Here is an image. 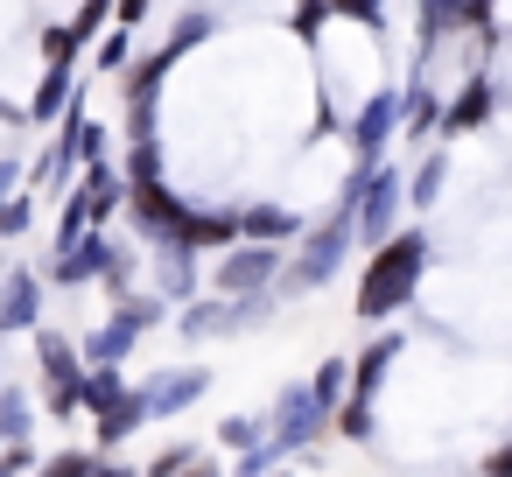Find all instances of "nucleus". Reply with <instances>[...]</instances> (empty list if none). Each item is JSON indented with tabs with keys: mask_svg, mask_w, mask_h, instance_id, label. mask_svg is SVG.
Masks as SVG:
<instances>
[{
	"mask_svg": "<svg viewBox=\"0 0 512 477\" xmlns=\"http://www.w3.org/2000/svg\"><path fill=\"white\" fill-rule=\"evenodd\" d=\"M267 477H288V470H267Z\"/></svg>",
	"mask_w": 512,
	"mask_h": 477,
	"instance_id": "43",
	"label": "nucleus"
},
{
	"mask_svg": "<svg viewBox=\"0 0 512 477\" xmlns=\"http://www.w3.org/2000/svg\"><path fill=\"white\" fill-rule=\"evenodd\" d=\"M393 134H400V92H372V99L358 106V120H351V155H358V169H372Z\"/></svg>",
	"mask_w": 512,
	"mask_h": 477,
	"instance_id": "10",
	"label": "nucleus"
},
{
	"mask_svg": "<svg viewBox=\"0 0 512 477\" xmlns=\"http://www.w3.org/2000/svg\"><path fill=\"white\" fill-rule=\"evenodd\" d=\"M211 393V365H162L155 379H141V400H148V421H176L183 407H197Z\"/></svg>",
	"mask_w": 512,
	"mask_h": 477,
	"instance_id": "9",
	"label": "nucleus"
},
{
	"mask_svg": "<svg viewBox=\"0 0 512 477\" xmlns=\"http://www.w3.org/2000/svg\"><path fill=\"white\" fill-rule=\"evenodd\" d=\"M43 64H78V36L71 29H43Z\"/></svg>",
	"mask_w": 512,
	"mask_h": 477,
	"instance_id": "37",
	"label": "nucleus"
},
{
	"mask_svg": "<svg viewBox=\"0 0 512 477\" xmlns=\"http://www.w3.org/2000/svg\"><path fill=\"white\" fill-rule=\"evenodd\" d=\"M36 400L22 393V386H0V449H8V442H29L36 435Z\"/></svg>",
	"mask_w": 512,
	"mask_h": 477,
	"instance_id": "21",
	"label": "nucleus"
},
{
	"mask_svg": "<svg viewBox=\"0 0 512 477\" xmlns=\"http://www.w3.org/2000/svg\"><path fill=\"white\" fill-rule=\"evenodd\" d=\"M281 267H288L281 246H253V239H239L232 253H218V267H211V295H267V288L281 281Z\"/></svg>",
	"mask_w": 512,
	"mask_h": 477,
	"instance_id": "6",
	"label": "nucleus"
},
{
	"mask_svg": "<svg viewBox=\"0 0 512 477\" xmlns=\"http://www.w3.org/2000/svg\"><path fill=\"white\" fill-rule=\"evenodd\" d=\"M351 239H358V225L351 218H323L309 239H302V253L281 267V281H274V295H316V288H330L337 274H344V253H351Z\"/></svg>",
	"mask_w": 512,
	"mask_h": 477,
	"instance_id": "3",
	"label": "nucleus"
},
{
	"mask_svg": "<svg viewBox=\"0 0 512 477\" xmlns=\"http://www.w3.org/2000/svg\"><path fill=\"white\" fill-rule=\"evenodd\" d=\"M120 393H127L120 365H85V414H106V407H113Z\"/></svg>",
	"mask_w": 512,
	"mask_h": 477,
	"instance_id": "27",
	"label": "nucleus"
},
{
	"mask_svg": "<svg viewBox=\"0 0 512 477\" xmlns=\"http://www.w3.org/2000/svg\"><path fill=\"white\" fill-rule=\"evenodd\" d=\"M148 428V400H141V386H127L106 414H92V435H99V456H113L120 442H134Z\"/></svg>",
	"mask_w": 512,
	"mask_h": 477,
	"instance_id": "14",
	"label": "nucleus"
},
{
	"mask_svg": "<svg viewBox=\"0 0 512 477\" xmlns=\"http://www.w3.org/2000/svg\"><path fill=\"white\" fill-rule=\"evenodd\" d=\"M78 190H85V211H92V225H99V232H106V218H113V211H127V176H120V162H92Z\"/></svg>",
	"mask_w": 512,
	"mask_h": 477,
	"instance_id": "15",
	"label": "nucleus"
},
{
	"mask_svg": "<svg viewBox=\"0 0 512 477\" xmlns=\"http://www.w3.org/2000/svg\"><path fill=\"white\" fill-rule=\"evenodd\" d=\"M169 246H183V253H232V246H239V211H232V204H225V211L190 204V218H183V232H176Z\"/></svg>",
	"mask_w": 512,
	"mask_h": 477,
	"instance_id": "12",
	"label": "nucleus"
},
{
	"mask_svg": "<svg viewBox=\"0 0 512 477\" xmlns=\"http://www.w3.org/2000/svg\"><path fill=\"white\" fill-rule=\"evenodd\" d=\"M400 351H407V344H400V330H379V337L351 358V400H372V393L386 386V372L400 365Z\"/></svg>",
	"mask_w": 512,
	"mask_h": 477,
	"instance_id": "13",
	"label": "nucleus"
},
{
	"mask_svg": "<svg viewBox=\"0 0 512 477\" xmlns=\"http://www.w3.org/2000/svg\"><path fill=\"white\" fill-rule=\"evenodd\" d=\"M113 22H120V29H141V22H148V0H113Z\"/></svg>",
	"mask_w": 512,
	"mask_h": 477,
	"instance_id": "39",
	"label": "nucleus"
},
{
	"mask_svg": "<svg viewBox=\"0 0 512 477\" xmlns=\"http://www.w3.org/2000/svg\"><path fill=\"white\" fill-rule=\"evenodd\" d=\"M323 435H330V407L309 393V379H288L281 400H274V414H267V442H274L281 456H302V449H316Z\"/></svg>",
	"mask_w": 512,
	"mask_h": 477,
	"instance_id": "5",
	"label": "nucleus"
},
{
	"mask_svg": "<svg viewBox=\"0 0 512 477\" xmlns=\"http://www.w3.org/2000/svg\"><path fill=\"white\" fill-rule=\"evenodd\" d=\"M22 330H43V274L36 267H8V281H0V337H22Z\"/></svg>",
	"mask_w": 512,
	"mask_h": 477,
	"instance_id": "11",
	"label": "nucleus"
},
{
	"mask_svg": "<svg viewBox=\"0 0 512 477\" xmlns=\"http://www.w3.org/2000/svg\"><path fill=\"white\" fill-rule=\"evenodd\" d=\"M92 463H99V449H57L36 463V477H92Z\"/></svg>",
	"mask_w": 512,
	"mask_h": 477,
	"instance_id": "32",
	"label": "nucleus"
},
{
	"mask_svg": "<svg viewBox=\"0 0 512 477\" xmlns=\"http://www.w3.org/2000/svg\"><path fill=\"white\" fill-rule=\"evenodd\" d=\"M400 197H407L400 169L372 162V176H365V197H358V239H365V246H379V239H393V232H400Z\"/></svg>",
	"mask_w": 512,
	"mask_h": 477,
	"instance_id": "8",
	"label": "nucleus"
},
{
	"mask_svg": "<svg viewBox=\"0 0 512 477\" xmlns=\"http://www.w3.org/2000/svg\"><path fill=\"white\" fill-rule=\"evenodd\" d=\"M134 344H141V330H134V323H127L120 309H113V316H106V323H99L92 337H78L85 365H127V358H134Z\"/></svg>",
	"mask_w": 512,
	"mask_h": 477,
	"instance_id": "18",
	"label": "nucleus"
},
{
	"mask_svg": "<svg viewBox=\"0 0 512 477\" xmlns=\"http://www.w3.org/2000/svg\"><path fill=\"white\" fill-rule=\"evenodd\" d=\"M64 29L78 36V50H92V43H99V36L113 29V0H85V8H78V15H71Z\"/></svg>",
	"mask_w": 512,
	"mask_h": 477,
	"instance_id": "29",
	"label": "nucleus"
},
{
	"mask_svg": "<svg viewBox=\"0 0 512 477\" xmlns=\"http://www.w3.org/2000/svg\"><path fill=\"white\" fill-rule=\"evenodd\" d=\"M183 477H225V470H218V456H197V463H190Z\"/></svg>",
	"mask_w": 512,
	"mask_h": 477,
	"instance_id": "42",
	"label": "nucleus"
},
{
	"mask_svg": "<svg viewBox=\"0 0 512 477\" xmlns=\"http://www.w3.org/2000/svg\"><path fill=\"white\" fill-rule=\"evenodd\" d=\"M477 477H512V442H498V449L477 463Z\"/></svg>",
	"mask_w": 512,
	"mask_h": 477,
	"instance_id": "38",
	"label": "nucleus"
},
{
	"mask_svg": "<svg viewBox=\"0 0 512 477\" xmlns=\"http://www.w3.org/2000/svg\"><path fill=\"white\" fill-rule=\"evenodd\" d=\"M260 442H267V414H225V421H218V449L246 456V449H260Z\"/></svg>",
	"mask_w": 512,
	"mask_h": 477,
	"instance_id": "26",
	"label": "nucleus"
},
{
	"mask_svg": "<svg viewBox=\"0 0 512 477\" xmlns=\"http://www.w3.org/2000/svg\"><path fill=\"white\" fill-rule=\"evenodd\" d=\"M491 106H498V92H491V78H470L449 106H442V134L456 141V134H470V127H484L491 120Z\"/></svg>",
	"mask_w": 512,
	"mask_h": 477,
	"instance_id": "19",
	"label": "nucleus"
},
{
	"mask_svg": "<svg viewBox=\"0 0 512 477\" xmlns=\"http://www.w3.org/2000/svg\"><path fill=\"white\" fill-rule=\"evenodd\" d=\"M323 15H330V0H295V36L316 43L323 36Z\"/></svg>",
	"mask_w": 512,
	"mask_h": 477,
	"instance_id": "36",
	"label": "nucleus"
},
{
	"mask_svg": "<svg viewBox=\"0 0 512 477\" xmlns=\"http://www.w3.org/2000/svg\"><path fill=\"white\" fill-rule=\"evenodd\" d=\"M330 15H344V22H365V29H379V22H386V0H330Z\"/></svg>",
	"mask_w": 512,
	"mask_h": 477,
	"instance_id": "35",
	"label": "nucleus"
},
{
	"mask_svg": "<svg viewBox=\"0 0 512 477\" xmlns=\"http://www.w3.org/2000/svg\"><path fill=\"white\" fill-rule=\"evenodd\" d=\"M442 190H449V155H421L414 176H407V204H414V211H435Z\"/></svg>",
	"mask_w": 512,
	"mask_h": 477,
	"instance_id": "23",
	"label": "nucleus"
},
{
	"mask_svg": "<svg viewBox=\"0 0 512 477\" xmlns=\"http://www.w3.org/2000/svg\"><path fill=\"white\" fill-rule=\"evenodd\" d=\"M428 260H435V253H428V232H421V225H400L393 239H379V246L365 253V274H358V288H351V309H358L365 323H386V316L414 309Z\"/></svg>",
	"mask_w": 512,
	"mask_h": 477,
	"instance_id": "1",
	"label": "nucleus"
},
{
	"mask_svg": "<svg viewBox=\"0 0 512 477\" xmlns=\"http://www.w3.org/2000/svg\"><path fill=\"white\" fill-rule=\"evenodd\" d=\"M239 239H253V246H288V239H302V218H295L288 204H246V211H239Z\"/></svg>",
	"mask_w": 512,
	"mask_h": 477,
	"instance_id": "16",
	"label": "nucleus"
},
{
	"mask_svg": "<svg viewBox=\"0 0 512 477\" xmlns=\"http://www.w3.org/2000/svg\"><path fill=\"white\" fill-rule=\"evenodd\" d=\"M435 127H442L435 92H428V85H407V92H400V134H407V141H428Z\"/></svg>",
	"mask_w": 512,
	"mask_h": 477,
	"instance_id": "22",
	"label": "nucleus"
},
{
	"mask_svg": "<svg viewBox=\"0 0 512 477\" xmlns=\"http://www.w3.org/2000/svg\"><path fill=\"white\" fill-rule=\"evenodd\" d=\"M92 477H141V470H134V463H120V456H99V463H92Z\"/></svg>",
	"mask_w": 512,
	"mask_h": 477,
	"instance_id": "40",
	"label": "nucleus"
},
{
	"mask_svg": "<svg viewBox=\"0 0 512 477\" xmlns=\"http://www.w3.org/2000/svg\"><path fill=\"white\" fill-rule=\"evenodd\" d=\"M309 393L337 414L344 400H351V358H316V372H309Z\"/></svg>",
	"mask_w": 512,
	"mask_h": 477,
	"instance_id": "24",
	"label": "nucleus"
},
{
	"mask_svg": "<svg viewBox=\"0 0 512 477\" xmlns=\"http://www.w3.org/2000/svg\"><path fill=\"white\" fill-rule=\"evenodd\" d=\"M211 29H218V15H204V8H197V15H183V22L169 29V43H162V57L176 64V57H183V50H197V43H204Z\"/></svg>",
	"mask_w": 512,
	"mask_h": 477,
	"instance_id": "30",
	"label": "nucleus"
},
{
	"mask_svg": "<svg viewBox=\"0 0 512 477\" xmlns=\"http://www.w3.org/2000/svg\"><path fill=\"white\" fill-rule=\"evenodd\" d=\"M29 225H36V190H22V197L0 204V239H22Z\"/></svg>",
	"mask_w": 512,
	"mask_h": 477,
	"instance_id": "33",
	"label": "nucleus"
},
{
	"mask_svg": "<svg viewBox=\"0 0 512 477\" xmlns=\"http://www.w3.org/2000/svg\"><path fill=\"white\" fill-rule=\"evenodd\" d=\"M127 57H134V29H120V22H113V29L92 43V64H99V71H127Z\"/></svg>",
	"mask_w": 512,
	"mask_h": 477,
	"instance_id": "31",
	"label": "nucleus"
},
{
	"mask_svg": "<svg viewBox=\"0 0 512 477\" xmlns=\"http://www.w3.org/2000/svg\"><path fill=\"white\" fill-rule=\"evenodd\" d=\"M8 197H22V169H15V162H0V204H8Z\"/></svg>",
	"mask_w": 512,
	"mask_h": 477,
	"instance_id": "41",
	"label": "nucleus"
},
{
	"mask_svg": "<svg viewBox=\"0 0 512 477\" xmlns=\"http://www.w3.org/2000/svg\"><path fill=\"white\" fill-rule=\"evenodd\" d=\"M190 463H197V449H190V442H169V449H162V456H155L141 477H183Z\"/></svg>",
	"mask_w": 512,
	"mask_h": 477,
	"instance_id": "34",
	"label": "nucleus"
},
{
	"mask_svg": "<svg viewBox=\"0 0 512 477\" xmlns=\"http://www.w3.org/2000/svg\"><path fill=\"white\" fill-rule=\"evenodd\" d=\"M71 92H78L71 64H43V78H36V99H29V120H57V113L71 106Z\"/></svg>",
	"mask_w": 512,
	"mask_h": 477,
	"instance_id": "20",
	"label": "nucleus"
},
{
	"mask_svg": "<svg viewBox=\"0 0 512 477\" xmlns=\"http://www.w3.org/2000/svg\"><path fill=\"white\" fill-rule=\"evenodd\" d=\"M50 281L57 288H85V281H106L113 288V302L120 295H134V253L113 239V232H85L78 246H64V253H50Z\"/></svg>",
	"mask_w": 512,
	"mask_h": 477,
	"instance_id": "2",
	"label": "nucleus"
},
{
	"mask_svg": "<svg viewBox=\"0 0 512 477\" xmlns=\"http://www.w3.org/2000/svg\"><path fill=\"white\" fill-rule=\"evenodd\" d=\"M36 372H43V414L50 421L85 414V351H78V337L43 323L36 330Z\"/></svg>",
	"mask_w": 512,
	"mask_h": 477,
	"instance_id": "4",
	"label": "nucleus"
},
{
	"mask_svg": "<svg viewBox=\"0 0 512 477\" xmlns=\"http://www.w3.org/2000/svg\"><path fill=\"white\" fill-rule=\"evenodd\" d=\"M113 309H120V316H127V323H134V330H141V337H148V330H162V323H169V316H176V309H169V302H162V295H155V288H134V295H120V302H113Z\"/></svg>",
	"mask_w": 512,
	"mask_h": 477,
	"instance_id": "25",
	"label": "nucleus"
},
{
	"mask_svg": "<svg viewBox=\"0 0 512 477\" xmlns=\"http://www.w3.org/2000/svg\"><path fill=\"white\" fill-rule=\"evenodd\" d=\"M127 218H134L141 239L169 246V239L183 232V218H190V197H176L162 176H155V183H127Z\"/></svg>",
	"mask_w": 512,
	"mask_h": 477,
	"instance_id": "7",
	"label": "nucleus"
},
{
	"mask_svg": "<svg viewBox=\"0 0 512 477\" xmlns=\"http://www.w3.org/2000/svg\"><path fill=\"white\" fill-rule=\"evenodd\" d=\"M155 295H162L169 309H190V302H197V253L162 246V260H155Z\"/></svg>",
	"mask_w": 512,
	"mask_h": 477,
	"instance_id": "17",
	"label": "nucleus"
},
{
	"mask_svg": "<svg viewBox=\"0 0 512 477\" xmlns=\"http://www.w3.org/2000/svg\"><path fill=\"white\" fill-rule=\"evenodd\" d=\"M330 435H344V442H358V449H365V442L379 435V421H372V400H344V407L330 414Z\"/></svg>",
	"mask_w": 512,
	"mask_h": 477,
	"instance_id": "28",
	"label": "nucleus"
}]
</instances>
